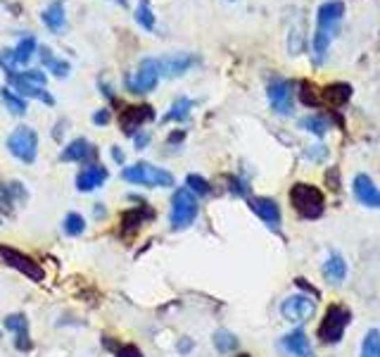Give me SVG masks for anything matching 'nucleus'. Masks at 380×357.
I'll return each mask as SVG.
<instances>
[{
  "label": "nucleus",
  "instance_id": "1",
  "mask_svg": "<svg viewBox=\"0 0 380 357\" xmlns=\"http://www.w3.org/2000/svg\"><path fill=\"white\" fill-rule=\"evenodd\" d=\"M290 205L302 220H319L326 210L324 191L314 183H295L290 188Z\"/></svg>",
  "mask_w": 380,
  "mask_h": 357
},
{
  "label": "nucleus",
  "instance_id": "2",
  "mask_svg": "<svg viewBox=\"0 0 380 357\" xmlns=\"http://www.w3.org/2000/svg\"><path fill=\"white\" fill-rule=\"evenodd\" d=\"M349 321H352V312H349L345 305H331L326 310L324 319L319 324V331H316V338L326 345H333V343H340L347 331Z\"/></svg>",
  "mask_w": 380,
  "mask_h": 357
},
{
  "label": "nucleus",
  "instance_id": "3",
  "mask_svg": "<svg viewBox=\"0 0 380 357\" xmlns=\"http://www.w3.org/2000/svg\"><path fill=\"white\" fill-rule=\"evenodd\" d=\"M122 178L136 186H159V188H171L174 186V174L162 169V167H155L150 162H136L131 167H124Z\"/></svg>",
  "mask_w": 380,
  "mask_h": 357
},
{
  "label": "nucleus",
  "instance_id": "4",
  "mask_svg": "<svg viewBox=\"0 0 380 357\" xmlns=\"http://www.w3.org/2000/svg\"><path fill=\"white\" fill-rule=\"evenodd\" d=\"M200 215V203L198 195L190 193L188 188H178V191L171 195V215H169V224L174 231H183L190 224L198 220Z\"/></svg>",
  "mask_w": 380,
  "mask_h": 357
},
{
  "label": "nucleus",
  "instance_id": "5",
  "mask_svg": "<svg viewBox=\"0 0 380 357\" xmlns=\"http://www.w3.org/2000/svg\"><path fill=\"white\" fill-rule=\"evenodd\" d=\"M159 77H162V65L155 57H145V60L138 65L134 74H126L124 84L129 89V93H150V91L157 89Z\"/></svg>",
  "mask_w": 380,
  "mask_h": 357
},
{
  "label": "nucleus",
  "instance_id": "6",
  "mask_svg": "<svg viewBox=\"0 0 380 357\" xmlns=\"http://www.w3.org/2000/svg\"><path fill=\"white\" fill-rule=\"evenodd\" d=\"M8 151L13 158H17L19 162L31 165L36 162L38 155V134L31 126H17L13 134L8 136Z\"/></svg>",
  "mask_w": 380,
  "mask_h": 357
},
{
  "label": "nucleus",
  "instance_id": "7",
  "mask_svg": "<svg viewBox=\"0 0 380 357\" xmlns=\"http://www.w3.org/2000/svg\"><path fill=\"white\" fill-rule=\"evenodd\" d=\"M0 260H3L8 267L17 269L19 274H24L26 279L31 281H43V267L33 260L31 255H24V252H19L17 248H10V245H0Z\"/></svg>",
  "mask_w": 380,
  "mask_h": 357
},
{
  "label": "nucleus",
  "instance_id": "8",
  "mask_svg": "<svg viewBox=\"0 0 380 357\" xmlns=\"http://www.w3.org/2000/svg\"><path fill=\"white\" fill-rule=\"evenodd\" d=\"M269 93V102H271L276 114H290L292 107H295V84L287 82V79H274L267 89Z\"/></svg>",
  "mask_w": 380,
  "mask_h": 357
},
{
  "label": "nucleus",
  "instance_id": "9",
  "mask_svg": "<svg viewBox=\"0 0 380 357\" xmlns=\"http://www.w3.org/2000/svg\"><path fill=\"white\" fill-rule=\"evenodd\" d=\"M342 17H345L342 0H328V3H324L316 10V29L335 38L340 31V24H342Z\"/></svg>",
  "mask_w": 380,
  "mask_h": 357
},
{
  "label": "nucleus",
  "instance_id": "10",
  "mask_svg": "<svg viewBox=\"0 0 380 357\" xmlns=\"http://www.w3.org/2000/svg\"><path fill=\"white\" fill-rule=\"evenodd\" d=\"M314 310H316V303L309 296H302V293L285 298L283 305H280V312H283L285 319L292 321V324H302V321L312 319Z\"/></svg>",
  "mask_w": 380,
  "mask_h": 357
},
{
  "label": "nucleus",
  "instance_id": "11",
  "mask_svg": "<svg viewBox=\"0 0 380 357\" xmlns=\"http://www.w3.org/2000/svg\"><path fill=\"white\" fill-rule=\"evenodd\" d=\"M152 119H155L152 105H131L119 114V126H122L126 136H136L141 131V126L145 122H152Z\"/></svg>",
  "mask_w": 380,
  "mask_h": 357
},
{
  "label": "nucleus",
  "instance_id": "12",
  "mask_svg": "<svg viewBox=\"0 0 380 357\" xmlns=\"http://www.w3.org/2000/svg\"><path fill=\"white\" fill-rule=\"evenodd\" d=\"M352 191H354V198L359 200L364 207L380 210V188L373 183V178L368 174H356L354 176Z\"/></svg>",
  "mask_w": 380,
  "mask_h": 357
},
{
  "label": "nucleus",
  "instance_id": "13",
  "mask_svg": "<svg viewBox=\"0 0 380 357\" xmlns=\"http://www.w3.org/2000/svg\"><path fill=\"white\" fill-rule=\"evenodd\" d=\"M8 84L15 89L17 96L22 98H36V100H43L45 105H55V98L45 91V86H38L33 82H26V79H22L19 74H10L8 77Z\"/></svg>",
  "mask_w": 380,
  "mask_h": 357
},
{
  "label": "nucleus",
  "instance_id": "14",
  "mask_svg": "<svg viewBox=\"0 0 380 357\" xmlns=\"http://www.w3.org/2000/svg\"><path fill=\"white\" fill-rule=\"evenodd\" d=\"M107 181V169L102 165H86L81 172L77 174V188L81 193H90L95 191V188H100L102 183Z\"/></svg>",
  "mask_w": 380,
  "mask_h": 357
},
{
  "label": "nucleus",
  "instance_id": "15",
  "mask_svg": "<svg viewBox=\"0 0 380 357\" xmlns=\"http://www.w3.org/2000/svg\"><path fill=\"white\" fill-rule=\"evenodd\" d=\"M97 155V148L93 146L90 141H86V138H74L72 143L65 148V151L60 153V160H65V162H88V160H93Z\"/></svg>",
  "mask_w": 380,
  "mask_h": 357
},
{
  "label": "nucleus",
  "instance_id": "16",
  "mask_svg": "<svg viewBox=\"0 0 380 357\" xmlns=\"http://www.w3.org/2000/svg\"><path fill=\"white\" fill-rule=\"evenodd\" d=\"M250 207H252V212H255V215L264 224H267L269 229H278V224H280V207H278L276 200H271V198H252Z\"/></svg>",
  "mask_w": 380,
  "mask_h": 357
},
{
  "label": "nucleus",
  "instance_id": "17",
  "mask_svg": "<svg viewBox=\"0 0 380 357\" xmlns=\"http://www.w3.org/2000/svg\"><path fill=\"white\" fill-rule=\"evenodd\" d=\"M159 65H162L164 77L174 79V77H181V74H186L193 65H198V57L190 55V53H174V55L162 57V60H159Z\"/></svg>",
  "mask_w": 380,
  "mask_h": 357
},
{
  "label": "nucleus",
  "instance_id": "18",
  "mask_svg": "<svg viewBox=\"0 0 380 357\" xmlns=\"http://www.w3.org/2000/svg\"><path fill=\"white\" fill-rule=\"evenodd\" d=\"M43 24L53 33H62L67 29V15H65V0H53L48 8L41 13Z\"/></svg>",
  "mask_w": 380,
  "mask_h": 357
},
{
  "label": "nucleus",
  "instance_id": "19",
  "mask_svg": "<svg viewBox=\"0 0 380 357\" xmlns=\"http://www.w3.org/2000/svg\"><path fill=\"white\" fill-rule=\"evenodd\" d=\"M280 343H283V348H285L292 357H314V353H312V343H309L307 333H304L302 329L290 331Z\"/></svg>",
  "mask_w": 380,
  "mask_h": 357
},
{
  "label": "nucleus",
  "instance_id": "20",
  "mask_svg": "<svg viewBox=\"0 0 380 357\" xmlns=\"http://www.w3.org/2000/svg\"><path fill=\"white\" fill-rule=\"evenodd\" d=\"M324 276L331 286H338L345 281V276H347V262H345V257L340 255V252L333 250L331 255H328V260L324 264Z\"/></svg>",
  "mask_w": 380,
  "mask_h": 357
},
{
  "label": "nucleus",
  "instance_id": "21",
  "mask_svg": "<svg viewBox=\"0 0 380 357\" xmlns=\"http://www.w3.org/2000/svg\"><path fill=\"white\" fill-rule=\"evenodd\" d=\"M349 98H352V86L345 84V82L331 84V86H326V89L321 91V100H324L326 105H331V107L345 105V102H347Z\"/></svg>",
  "mask_w": 380,
  "mask_h": 357
},
{
  "label": "nucleus",
  "instance_id": "22",
  "mask_svg": "<svg viewBox=\"0 0 380 357\" xmlns=\"http://www.w3.org/2000/svg\"><path fill=\"white\" fill-rule=\"evenodd\" d=\"M152 217H155L152 210H148L145 205H138L134 210H126L122 215V229L126 234H134L145 224V220H152Z\"/></svg>",
  "mask_w": 380,
  "mask_h": 357
},
{
  "label": "nucleus",
  "instance_id": "23",
  "mask_svg": "<svg viewBox=\"0 0 380 357\" xmlns=\"http://www.w3.org/2000/svg\"><path fill=\"white\" fill-rule=\"evenodd\" d=\"M38 53H41V62H43V67L48 69V72H53L55 77H60V79L69 77V72H72V65H69L67 60H62V57H55L53 50H50L48 45L38 48Z\"/></svg>",
  "mask_w": 380,
  "mask_h": 357
},
{
  "label": "nucleus",
  "instance_id": "24",
  "mask_svg": "<svg viewBox=\"0 0 380 357\" xmlns=\"http://www.w3.org/2000/svg\"><path fill=\"white\" fill-rule=\"evenodd\" d=\"M36 50H38V43H36V38H33L31 33H26V36H22V38H19V43H17L15 48H13L17 67H24V65H29Z\"/></svg>",
  "mask_w": 380,
  "mask_h": 357
},
{
  "label": "nucleus",
  "instance_id": "25",
  "mask_svg": "<svg viewBox=\"0 0 380 357\" xmlns=\"http://www.w3.org/2000/svg\"><path fill=\"white\" fill-rule=\"evenodd\" d=\"M193 107H195V102L190 100V98H186V96L176 98L174 105H171V110L164 114V122H186Z\"/></svg>",
  "mask_w": 380,
  "mask_h": 357
},
{
  "label": "nucleus",
  "instance_id": "26",
  "mask_svg": "<svg viewBox=\"0 0 380 357\" xmlns=\"http://www.w3.org/2000/svg\"><path fill=\"white\" fill-rule=\"evenodd\" d=\"M0 100L5 102V107H8L10 112L17 114V117H22V114L26 112V98L17 96L13 89H0Z\"/></svg>",
  "mask_w": 380,
  "mask_h": 357
},
{
  "label": "nucleus",
  "instance_id": "27",
  "mask_svg": "<svg viewBox=\"0 0 380 357\" xmlns=\"http://www.w3.org/2000/svg\"><path fill=\"white\" fill-rule=\"evenodd\" d=\"M136 22L138 26H143L145 31H155V15H152V8H150V0H138Z\"/></svg>",
  "mask_w": 380,
  "mask_h": 357
},
{
  "label": "nucleus",
  "instance_id": "28",
  "mask_svg": "<svg viewBox=\"0 0 380 357\" xmlns=\"http://www.w3.org/2000/svg\"><path fill=\"white\" fill-rule=\"evenodd\" d=\"M214 348H216L221 355H226V353H233V350L238 348V338H235L231 331H226V329H219V331L214 333Z\"/></svg>",
  "mask_w": 380,
  "mask_h": 357
},
{
  "label": "nucleus",
  "instance_id": "29",
  "mask_svg": "<svg viewBox=\"0 0 380 357\" xmlns=\"http://www.w3.org/2000/svg\"><path fill=\"white\" fill-rule=\"evenodd\" d=\"M62 229H65L67 236H74V238H77V236H81L86 231V220L79 215V212H69L65 220H62Z\"/></svg>",
  "mask_w": 380,
  "mask_h": 357
},
{
  "label": "nucleus",
  "instance_id": "30",
  "mask_svg": "<svg viewBox=\"0 0 380 357\" xmlns=\"http://www.w3.org/2000/svg\"><path fill=\"white\" fill-rule=\"evenodd\" d=\"M299 126L302 129H307L309 134H314V136H326V131H328V122L321 114H309V117H304L302 122H299Z\"/></svg>",
  "mask_w": 380,
  "mask_h": 357
},
{
  "label": "nucleus",
  "instance_id": "31",
  "mask_svg": "<svg viewBox=\"0 0 380 357\" xmlns=\"http://www.w3.org/2000/svg\"><path fill=\"white\" fill-rule=\"evenodd\" d=\"M361 357H380V331L371 329L361 343Z\"/></svg>",
  "mask_w": 380,
  "mask_h": 357
},
{
  "label": "nucleus",
  "instance_id": "32",
  "mask_svg": "<svg viewBox=\"0 0 380 357\" xmlns=\"http://www.w3.org/2000/svg\"><path fill=\"white\" fill-rule=\"evenodd\" d=\"M186 188H188L190 193H195V195H209V193H212L209 181H207L205 176H200V174H188V178H186Z\"/></svg>",
  "mask_w": 380,
  "mask_h": 357
},
{
  "label": "nucleus",
  "instance_id": "33",
  "mask_svg": "<svg viewBox=\"0 0 380 357\" xmlns=\"http://www.w3.org/2000/svg\"><path fill=\"white\" fill-rule=\"evenodd\" d=\"M3 324H5V329L13 331L15 336H17V333L29 331V319H26L24 314H8V317L3 319Z\"/></svg>",
  "mask_w": 380,
  "mask_h": 357
},
{
  "label": "nucleus",
  "instance_id": "34",
  "mask_svg": "<svg viewBox=\"0 0 380 357\" xmlns=\"http://www.w3.org/2000/svg\"><path fill=\"white\" fill-rule=\"evenodd\" d=\"M297 89H299L297 96H299V100H302L304 105H312V107L319 105V98H316V91H314L312 84H309V82H299Z\"/></svg>",
  "mask_w": 380,
  "mask_h": 357
},
{
  "label": "nucleus",
  "instance_id": "35",
  "mask_svg": "<svg viewBox=\"0 0 380 357\" xmlns=\"http://www.w3.org/2000/svg\"><path fill=\"white\" fill-rule=\"evenodd\" d=\"M287 48H290V55H299L304 50V33L302 29H292L290 38H287Z\"/></svg>",
  "mask_w": 380,
  "mask_h": 357
},
{
  "label": "nucleus",
  "instance_id": "36",
  "mask_svg": "<svg viewBox=\"0 0 380 357\" xmlns=\"http://www.w3.org/2000/svg\"><path fill=\"white\" fill-rule=\"evenodd\" d=\"M0 67H3V72L8 74H15L17 72V62H15V53H13V48H5V50H0Z\"/></svg>",
  "mask_w": 380,
  "mask_h": 357
},
{
  "label": "nucleus",
  "instance_id": "37",
  "mask_svg": "<svg viewBox=\"0 0 380 357\" xmlns=\"http://www.w3.org/2000/svg\"><path fill=\"white\" fill-rule=\"evenodd\" d=\"M15 348H17V350H22V353H29V350L33 348L31 338H29V331H24V333H17V338H15Z\"/></svg>",
  "mask_w": 380,
  "mask_h": 357
},
{
  "label": "nucleus",
  "instance_id": "38",
  "mask_svg": "<svg viewBox=\"0 0 380 357\" xmlns=\"http://www.w3.org/2000/svg\"><path fill=\"white\" fill-rule=\"evenodd\" d=\"M117 357H143V353L136 345H122V348L117 350Z\"/></svg>",
  "mask_w": 380,
  "mask_h": 357
},
{
  "label": "nucleus",
  "instance_id": "39",
  "mask_svg": "<svg viewBox=\"0 0 380 357\" xmlns=\"http://www.w3.org/2000/svg\"><path fill=\"white\" fill-rule=\"evenodd\" d=\"M109 117H112V114H109L107 107H100V110H97V112H93V124H97V126H105V124L109 122Z\"/></svg>",
  "mask_w": 380,
  "mask_h": 357
},
{
  "label": "nucleus",
  "instance_id": "40",
  "mask_svg": "<svg viewBox=\"0 0 380 357\" xmlns=\"http://www.w3.org/2000/svg\"><path fill=\"white\" fill-rule=\"evenodd\" d=\"M134 143H136V148H138V151H141V148H145L148 146V143H150V134H148V131H138V134L134 136Z\"/></svg>",
  "mask_w": 380,
  "mask_h": 357
},
{
  "label": "nucleus",
  "instance_id": "41",
  "mask_svg": "<svg viewBox=\"0 0 380 357\" xmlns=\"http://www.w3.org/2000/svg\"><path fill=\"white\" fill-rule=\"evenodd\" d=\"M231 191H233V193H238V195H247V191H250V188H247V183H245V181L231 178Z\"/></svg>",
  "mask_w": 380,
  "mask_h": 357
},
{
  "label": "nucleus",
  "instance_id": "42",
  "mask_svg": "<svg viewBox=\"0 0 380 357\" xmlns=\"http://www.w3.org/2000/svg\"><path fill=\"white\" fill-rule=\"evenodd\" d=\"M176 348H178V353H181V355H188L190 350H193V341H190V338H181Z\"/></svg>",
  "mask_w": 380,
  "mask_h": 357
},
{
  "label": "nucleus",
  "instance_id": "43",
  "mask_svg": "<svg viewBox=\"0 0 380 357\" xmlns=\"http://www.w3.org/2000/svg\"><path fill=\"white\" fill-rule=\"evenodd\" d=\"M112 160H114V162H119V165H124L126 155H124V151H122L119 146H114V148H112Z\"/></svg>",
  "mask_w": 380,
  "mask_h": 357
},
{
  "label": "nucleus",
  "instance_id": "44",
  "mask_svg": "<svg viewBox=\"0 0 380 357\" xmlns=\"http://www.w3.org/2000/svg\"><path fill=\"white\" fill-rule=\"evenodd\" d=\"M93 215L97 217V220H102V217L107 215V210H105V207H102L100 203H97V205H95V210H93Z\"/></svg>",
  "mask_w": 380,
  "mask_h": 357
},
{
  "label": "nucleus",
  "instance_id": "45",
  "mask_svg": "<svg viewBox=\"0 0 380 357\" xmlns=\"http://www.w3.org/2000/svg\"><path fill=\"white\" fill-rule=\"evenodd\" d=\"M183 136H186L183 131H174V134L169 136V143H181V141H183Z\"/></svg>",
  "mask_w": 380,
  "mask_h": 357
},
{
  "label": "nucleus",
  "instance_id": "46",
  "mask_svg": "<svg viewBox=\"0 0 380 357\" xmlns=\"http://www.w3.org/2000/svg\"><path fill=\"white\" fill-rule=\"evenodd\" d=\"M238 357H252V355H238Z\"/></svg>",
  "mask_w": 380,
  "mask_h": 357
}]
</instances>
